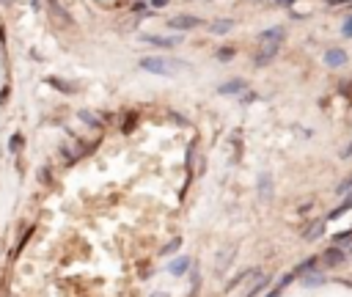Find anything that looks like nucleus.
Listing matches in <instances>:
<instances>
[{
    "mask_svg": "<svg viewBox=\"0 0 352 297\" xmlns=\"http://www.w3.org/2000/svg\"><path fill=\"white\" fill-rule=\"evenodd\" d=\"M140 69L152 72V75H179V72L190 69L187 61H179V58H165V55H149L140 58Z\"/></svg>",
    "mask_w": 352,
    "mask_h": 297,
    "instance_id": "obj_1",
    "label": "nucleus"
},
{
    "mask_svg": "<svg viewBox=\"0 0 352 297\" xmlns=\"http://www.w3.org/2000/svg\"><path fill=\"white\" fill-rule=\"evenodd\" d=\"M201 25H204V20L193 14H176L168 20V28H173V30H193V28H201Z\"/></svg>",
    "mask_w": 352,
    "mask_h": 297,
    "instance_id": "obj_2",
    "label": "nucleus"
},
{
    "mask_svg": "<svg viewBox=\"0 0 352 297\" xmlns=\"http://www.w3.org/2000/svg\"><path fill=\"white\" fill-rule=\"evenodd\" d=\"M47 6H50V17H53V22H58L61 28H72V14L58 3V0H47Z\"/></svg>",
    "mask_w": 352,
    "mask_h": 297,
    "instance_id": "obj_3",
    "label": "nucleus"
},
{
    "mask_svg": "<svg viewBox=\"0 0 352 297\" xmlns=\"http://www.w3.org/2000/svg\"><path fill=\"white\" fill-rule=\"evenodd\" d=\"M278 47H281V42H262V50L253 55V63H256V66H264V63H270L272 58L278 55Z\"/></svg>",
    "mask_w": 352,
    "mask_h": 297,
    "instance_id": "obj_4",
    "label": "nucleus"
},
{
    "mask_svg": "<svg viewBox=\"0 0 352 297\" xmlns=\"http://www.w3.org/2000/svg\"><path fill=\"white\" fill-rule=\"evenodd\" d=\"M140 42L154 44V47H165V50H171V47H176L182 39H179V36H152V33H143V36H140Z\"/></svg>",
    "mask_w": 352,
    "mask_h": 297,
    "instance_id": "obj_5",
    "label": "nucleus"
},
{
    "mask_svg": "<svg viewBox=\"0 0 352 297\" xmlns=\"http://www.w3.org/2000/svg\"><path fill=\"white\" fill-rule=\"evenodd\" d=\"M242 91H248V83H245L242 77H234V80L223 83L220 88H217V94H223V97H237V94H242Z\"/></svg>",
    "mask_w": 352,
    "mask_h": 297,
    "instance_id": "obj_6",
    "label": "nucleus"
},
{
    "mask_svg": "<svg viewBox=\"0 0 352 297\" xmlns=\"http://www.w3.org/2000/svg\"><path fill=\"white\" fill-rule=\"evenodd\" d=\"M344 259H347V253H344L341 248H330L327 253L322 256V259H319V262H322L325 267H336V264H341Z\"/></svg>",
    "mask_w": 352,
    "mask_h": 297,
    "instance_id": "obj_7",
    "label": "nucleus"
},
{
    "mask_svg": "<svg viewBox=\"0 0 352 297\" xmlns=\"http://www.w3.org/2000/svg\"><path fill=\"white\" fill-rule=\"evenodd\" d=\"M325 63H327V66H333V69H336V66H344L347 63V53L344 50H327V53H325Z\"/></svg>",
    "mask_w": 352,
    "mask_h": 297,
    "instance_id": "obj_8",
    "label": "nucleus"
},
{
    "mask_svg": "<svg viewBox=\"0 0 352 297\" xmlns=\"http://www.w3.org/2000/svg\"><path fill=\"white\" fill-rule=\"evenodd\" d=\"M231 259H234V248H223L220 256H217V264H215V272H217V275H223Z\"/></svg>",
    "mask_w": 352,
    "mask_h": 297,
    "instance_id": "obj_9",
    "label": "nucleus"
},
{
    "mask_svg": "<svg viewBox=\"0 0 352 297\" xmlns=\"http://www.w3.org/2000/svg\"><path fill=\"white\" fill-rule=\"evenodd\" d=\"M283 36H286L283 28H270V30H262V33H259V42H283Z\"/></svg>",
    "mask_w": 352,
    "mask_h": 297,
    "instance_id": "obj_10",
    "label": "nucleus"
},
{
    "mask_svg": "<svg viewBox=\"0 0 352 297\" xmlns=\"http://www.w3.org/2000/svg\"><path fill=\"white\" fill-rule=\"evenodd\" d=\"M231 28H234V20H215L212 25H209V30H212L215 36H226Z\"/></svg>",
    "mask_w": 352,
    "mask_h": 297,
    "instance_id": "obj_11",
    "label": "nucleus"
},
{
    "mask_svg": "<svg viewBox=\"0 0 352 297\" xmlns=\"http://www.w3.org/2000/svg\"><path fill=\"white\" fill-rule=\"evenodd\" d=\"M187 267H190V259H187V256H179L176 262H171V264H168V270H171V275H185V272H187Z\"/></svg>",
    "mask_w": 352,
    "mask_h": 297,
    "instance_id": "obj_12",
    "label": "nucleus"
},
{
    "mask_svg": "<svg viewBox=\"0 0 352 297\" xmlns=\"http://www.w3.org/2000/svg\"><path fill=\"white\" fill-rule=\"evenodd\" d=\"M47 83L53 85V88L63 91V94H75V83H66V80H61V77H47Z\"/></svg>",
    "mask_w": 352,
    "mask_h": 297,
    "instance_id": "obj_13",
    "label": "nucleus"
},
{
    "mask_svg": "<svg viewBox=\"0 0 352 297\" xmlns=\"http://www.w3.org/2000/svg\"><path fill=\"white\" fill-rule=\"evenodd\" d=\"M350 209H352V193L347 195L344 201H341V207H336V209H333V212H330V217L336 220V217H341V215H344V212H350Z\"/></svg>",
    "mask_w": 352,
    "mask_h": 297,
    "instance_id": "obj_14",
    "label": "nucleus"
},
{
    "mask_svg": "<svg viewBox=\"0 0 352 297\" xmlns=\"http://www.w3.org/2000/svg\"><path fill=\"white\" fill-rule=\"evenodd\" d=\"M179 245H182V240H179V237H176V240H171V242H168V245H165V248L160 250V253H162V256H173V253H176V250H179Z\"/></svg>",
    "mask_w": 352,
    "mask_h": 297,
    "instance_id": "obj_15",
    "label": "nucleus"
},
{
    "mask_svg": "<svg viewBox=\"0 0 352 297\" xmlns=\"http://www.w3.org/2000/svg\"><path fill=\"white\" fill-rule=\"evenodd\" d=\"M80 121L88 124V127H99V118L94 116V113H88V110H80Z\"/></svg>",
    "mask_w": 352,
    "mask_h": 297,
    "instance_id": "obj_16",
    "label": "nucleus"
},
{
    "mask_svg": "<svg viewBox=\"0 0 352 297\" xmlns=\"http://www.w3.org/2000/svg\"><path fill=\"white\" fill-rule=\"evenodd\" d=\"M314 264H317V259H305V262L300 264V267H295V275H305V272H308V270L314 267Z\"/></svg>",
    "mask_w": 352,
    "mask_h": 297,
    "instance_id": "obj_17",
    "label": "nucleus"
},
{
    "mask_svg": "<svg viewBox=\"0 0 352 297\" xmlns=\"http://www.w3.org/2000/svg\"><path fill=\"white\" fill-rule=\"evenodd\" d=\"M311 226H314V228H311V231H305V237H308V240H317V237L325 231V223H311Z\"/></svg>",
    "mask_w": 352,
    "mask_h": 297,
    "instance_id": "obj_18",
    "label": "nucleus"
},
{
    "mask_svg": "<svg viewBox=\"0 0 352 297\" xmlns=\"http://www.w3.org/2000/svg\"><path fill=\"white\" fill-rule=\"evenodd\" d=\"M20 146H22V135H14V138L8 140V149H11V152H20Z\"/></svg>",
    "mask_w": 352,
    "mask_h": 297,
    "instance_id": "obj_19",
    "label": "nucleus"
},
{
    "mask_svg": "<svg viewBox=\"0 0 352 297\" xmlns=\"http://www.w3.org/2000/svg\"><path fill=\"white\" fill-rule=\"evenodd\" d=\"M217 58H220V61H228V58H234V50H231V47H223L220 53H217Z\"/></svg>",
    "mask_w": 352,
    "mask_h": 297,
    "instance_id": "obj_20",
    "label": "nucleus"
},
{
    "mask_svg": "<svg viewBox=\"0 0 352 297\" xmlns=\"http://www.w3.org/2000/svg\"><path fill=\"white\" fill-rule=\"evenodd\" d=\"M259 190H262V193L267 195V190H270V176H267V173H264V176H262V182H259Z\"/></svg>",
    "mask_w": 352,
    "mask_h": 297,
    "instance_id": "obj_21",
    "label": "nucleus"
},
{
    "mask_svg": "<svg viewBox=\"0 0 352 297\" xmlns=\"http://www.w3.org/2000/svg\"><path fill=\"white\" fill-rule=\"evenodd\" d=\"M341 33H344L347 39H352V17H350V20L344 22V28H341Z\"/></svg>",
    "mask_w": 352,
    "mask_h": 297,
    "instance_id": "obj_22",
    "label": "nucleus"
},
{
    "mask_svg": "<svg viewBox=\"0 0 352 297\" xmlns=\"http://www.w3.org/2000/svg\"><path fill=\"white\" fill-rule=\"evenodd\" d=\"M152 6L154 8H162V6H168V0H152Z\"/></svg>",
    "mask_w": 352,
    "mask_h": 297,
    "instance_id": "obj_23",
    "label": "nucleus"
},
{
    "mask_svg": "<svg viewBox=\"0 0 352 297\" xmlns=\"http://www.w3.org/2000/svg\"><path fill=\"white\" fill-rule=\"evenodd\" d=\"M350 154H352V143H350V146H347L344 152H341V157H350Z\"/></svg>",
    "mask_w": 352,
    "mask_h": 297,
    "instance_id": "obj_24",
    "label": "nucleus"
},
{
    "mask_svg": "<svg viewBox=\"0 0 352 297\" xmlns=\"http://www.w3.org/2000/svg\"><path fill=\"white\" fill-rule=\"evenodd\" d=\"M30 6H33V8H42V0H30Z\"/></svg>",
    "mask_w": 352,
    "mask_h": 297,
    "instance_id": "obj_25",
    "label": "nucleus"
},
{
    "mask_svg": "<svg viewBox=\"0 0 352 297\" xmlns=\"http://www.w3.org/2000/svg\"><path fill=\"white\" fill-rule=\"evenodd\" d=\"M152 297H168V295H165V292H154Z\"/></svg>",
    "mask_w": 352,
    "mask_h": 297,
    "instance_id": "obj_26",
    "label": "nucleus"
},
{
    "mask_svg": "<svg viewBox=\"0 0 352 297\" xmlns=\"http://www.w3.org/2000/svg\"><path fill=\"white\" fill-rule=\"evenodd\" d=\"M281 3H286V6H289V3H295V0H281Z\"/></svg>",
    "mask_w": 352,
    "mask_h": 297,
    "instance_id": "obj_27",
    "label": "nucleus"
}]
</instances>
